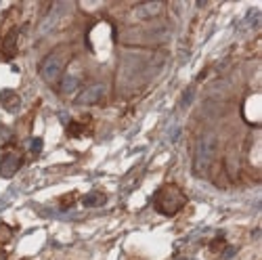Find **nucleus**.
I'll return each mask as SVG.
<instances>
[{"label": "nucleus", "instance_id": "f257e3e1", "mask_svg": "<svg viewBox=\"0 0 262 260\" xmlns=\"http://www.w3.org/2000/svg\"><path fill=\"white\" fill-rule=\"evenodd\" d=\"M185 206H187V195L179 185H174V183L162 185L154 195V208L164 216L179 214Z\"/></svg>", "mask_w": 262, "mask_h": 260}, {"label": "nucleus", "instance_id": "f03ea898", "mask_svg": "<svg viewBox=\"0 0 262 260\" xmlns=\"http://www.w3.org/2000/svg\"><path fill=\"white\" fill-rule=\"evenodd\" d=\"M70 59H72V53H70L68 47H59V49L51 51L45 59L40 61V68H38L40 78L47 84H57L59 78H63L65 70H68Z\"/></svg>", "mask_w": 262, "mask_h": 260}, {"label": "nucleus", "instance_id": "7ed1b4c3", "mask_svg": "<svg viewBox=\"0 0 262 260\" xmlns=\"http://www.w3.org/2000/svg\"><path fill=\"white\" fill-rule=\"evenodd\" d=\"M216 154V135L214 133H204L198 143H195L193 151V175L195 177H206L208 170L214 162Z\"/></svg>", "mask_w": 262, "mask_h": 260}, {"label": "nucleus", "instance_id": "20e7f679", "mask_svg": "<svg viewBox=\"0 0 262 260\" xmlns=\"http://www.w3.org/2000/svg\"><path fill=\"white\" fill-rule=\"evenodd\" d=\"M21 164H24V151L17 147H7L3 158H0V177L3 179H13Z\"/></svg>", "mask_w": 262, "mask_h": 260}, {"label": "nucleus", "instance_id": "39448f33", "mask_svg": "<svg viewBox=\"0 0 262 260\" xmlns=\"http://www.w3.org/2000/svg\"><path fill=\"white\" fill-rule=\"evenodd\" d=\"M103 97H105V84L95 82V84L84 86V89L76 95V103H78V105H95V103H99Z\"/></svg>", "mask_w": 262, "mask_h": 260}, {"label": "nucleus", "instance_id": "423d86ee", "mask_svg": "<svg viewBox=\"0 0 262 260\" xmlns=\"http://www.w3.org/2000/svg\"><path fill=\"white\" fill-rule=\"evenodd\" d=\"M164 11V3H141L137 5L133 11H130V17H133L135 21H147V19H154L158 17L160 13Z\"/></svg>", "mask_w": 262, "mask_h": 260}, {"label": "nucleus", "instance_id": "0eeeda50", "mask_svg": "<svg viewBox=\"0 0 262 260\" xmlns=\"http://www.w3.org/2000/svg\"><path fill=\"white\" fill-rule=\"evenodd\" d=\"M0 105H3L9 114H17L21 110V99L15 91L5 89V91H0Z\"/></svg>", "mask_w": 262, "mask_h": 260}, {"label": "nucleus", "instance_id": "6e6552de", "mask_svg": "<svg viewBox=\"0 0 262 260\" xmlns=\"http://www.w3.org/2000/svg\"><path fill=\"white\" fill-rule=\"evenodd\" d=\"M17 40H19V30L17 28L7 32L5 40H3V55H5V59H13L17 55Z\"/></svg>", "mask_w": 262, "mask_h": 260}, {"label": "nucleus", "instance_id": "1a4fd4ad", "mask_svg": "<svg viewBox=\"0 0 262 260\" xmlns=\"http://www.w3.org/2000/svg\"><path fill=\"white\" fill-rule=\"evenodd\" d=\"M105 202H107V195L103 191H91V193H86L82 198V204L86 208H101Z\"/></svg>", "mask_w": 262, "mask_h": 260}, {"label": "nucleus", "instance_id": "9d476101", "mask_svg": "<svg viewBox=\"0 0 262 260\" xmlns=\"http://www.w3.org/2000/svg\"><path fill=\"white\" fill-rule=\"evenodd\" d=\"M78 84H80V72H78V74H70L68 70H65L63 80H61V91H63V93H72Z\"/></svg>", "mask_w": 262, "mask_h": 260}, {"label": "nucleus", "instance_id": "9b49d317", "mask_svg": "<svg viewBox=\"0 0 262 260\" xmlns=\"http://www.w3.org/2000/svg\"><path fill=\"white\" fill-rule=\"evenodd\" d=\"M76 202H78V193H68V195H63V198H59V208L61 210H68Z\"/></svg>", "mask_w": 262, "mask_h": 260}, {"label": "nucleus", "instance_id": "f8f14e48", "mask_svg": "<svg viewBox=\"0 0 262 260\" xmlns=\"http://www.w3.org/2000/svg\"><path fill=\"white\" fill-rule=\"evenodd\" d=\"M82 133H84V124H80V122H72L68 126V135L70 137H82Z\"/></svg>", "mask_w": 262, "mask_h": 260}, {"label": "nucleus", "instance_id": "ddd939ff", "mask_svg": "<svg viewBox=\"0 0 262 260\" xmlns=\"http://www.w3.org/2000/svg\"><path fill=\"white\" fill-rule=\"evenodd\" d=\"M11 240V229L7 225H0V242H9Z\"/></svg>", "mask_w": 262, "mask_h": 260}, {"label": "nucleus", "instance_id": "4468645a", "mask_svg": "<svg viewBox=\"0 0 262 260\" xmlns=\"http://www.w3.org/2000/svg\"><path fill=\"white\" fill-rule=\"evenodd\" d=\"M223 246H225V240H223V237H218V240H216V242H212V246H210V248H212V250L216 252L218 248H223Z\"/></svg>", "mask_w": 262, "mask_h": 260}, {"label": "nucleus", "instance_id": "2eb2a0df", "mask_svg": "<svg viewBox=\"0 0 262 260\" xmlns=\"http://www.w3.org/2000/svg\"><path fill=\"white\" fill-rule=\"evenodd\" d=\"M40 149H42V141H40V139H34V143H32V151H34V154H38Z\"/></svg>", "mask_w": 262, "mask_h": 260}, {"label": "nucleus", "instance_id": "dca6fc26", "mask_svg": "<svg viewBox=\"0 0 262 260\" xmlns=\"http://www.w3.org/2000/svg\"><path fill=\"white\" fill-rule=\"evenodd\" d=\"M0 260H7V252H3V250H0Z\"/></svg>", "mask_w": 262, "mask_h": 260}]
</instances>
